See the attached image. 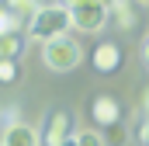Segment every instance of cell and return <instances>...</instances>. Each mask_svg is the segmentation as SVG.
<instances>
[{
	"mask_svg": "<svg viewBox=\"0 0 149 146\" xmlns=\"http://www.w3.org/2000/svg\"><path fill=\"white\" fill-rule=\"evenodd\" d=\"M42 63L49 66L52 73H70L83 63V49L80 42L70 35H56L49 42H42Z\"/></svg>",
	"mask_w": 149,
	"mask_h": 146,
	"instance_id": "2",
	"label": "cell"
},
{
	"mask_svg": "<svg viewBox=\"0 0 149 146\" xmlns=\"http://www.w3.org/2000/svg\"><path fill=\"white\" fill-rule=\"evenodd\" d=\"M73 136V115L70 111H52L42 129V146H63Z\"/></svg>",
	"mask_w": 149,
	"mask_h": 146,
	"instance_id": "4",
	"label": "cell"
},
{
	"mask_svg": "<svg viewBox=\"0 0 149 146\" xmlns=\"http://www.w3.org/2000/svg\"><path fill=\"white\" fill-rule=\"evenodd\" d=\"M24 49V32H10V35H0V59H17Z\"/></svg>",
	"mask_w": 149,
	"mask_h": 146,
	"instance_id": "9",
	"label": "cell"
},
{
	"mask_svg": "<svg viewBox=\"0 0 149 146\" xmlns=\"http://www.w3.org/2000/svg\"><path fill=\"white\" fill-rule=\"evenodd\" d=\"M73 28V21H70V7H63V4H42L35 11V18L28 21V38H35V42H49V38L56 35H66Z\"/></svg>",
	"mask_w": 149,
	"mask_h": 146,
	"instance_id": "1",
	"label": "cell"
},
{
	"mask_svg": "<svg viewBox=\"0 0 149 146\" xmlns=\"http://www.w3.org/2000/svg\"><path fill=\"white\" fill-rule=\"evenodd\" d=\"M0 143L3 146H42V132L28 122H14L10 129L0 132Z\"/></svg>",
	"mask_w": 149,
	"mask_h": 146,
	"instance_id": "5",
	"label": "cell"
},
{
	"mask_svg": "<svg viewBox=\"0 0 149 146\" xmlns=\"http://www.w3.org/2000/svg\"><path fill=\"white\" fill-rule=\"evenodd\" d=\"M90 63H94L97 73H114L121 66V49H118L114 42H101V45L90 52Z\"/></svg>",
	"mask_w": 149,
	"mask_h": 146,
	"instance_id": "7",
	"label": "cell"
},
{
	"mask_svg": "<svg viewBox=\"0 0 149 146\" xmlns=\"http://www.w3.org/2000/svg\"><path fill=\"white\" fill-rule=\"evenodd\" d=\"M142 111H146V115H149V87H146V91H142Z\"/></svg>",
	"mask_w": 149,
	"mask_h": 146,
	"instance_id": "17",
	"label": "cell"
},
{
	"mask_svg": "<svg viewBox=\"0 0 149 146\" xmlns=\"http://www.w3.org/2000/svg\"><path fill=\"white\" fill-rule=\"evenodd\" d=\"M142 56H146V63H149V38H146V45H142Z\"/></svg>",
	"mask_w": 149,
	"mask_h": 146,
	"instance_id": "19",
	"label": "cell"
},
{
	"mask_svg": "<svg viewBox=\"0 0 149 146\" xmlns=\"http://www.w3.org/2000/svg\"><path fill=\"white\" fill-rule=\"evenodd\" d=\"M135 4H149V0H135Z\"/></svg>",
	"mask_w": 149,
	"mask_h": 146,
	"instance_id": "20",
	"label": "cell"
},
{
	"mask_svg": "<svg viewBox=\"0 0 149 146\" xmlns=\"http://www.w3.org/2000/svg\"><path fill=\"white\" fill-rule=\"evenodd\" d=\"M101 4H111V0H101Z\"/></svg>",
	"mask_w": 149,
	"mask_h": 146,
	"instance_id": "21",
	"label": "cell"
},
{
	"mask_svg": "<svg viewBox=\"0 0 149 146\" xmlns=\"http://www.w3.org/2000/svg\"><path fill=\"white\" fill-rule=\"evenodd\" d=\"M63 7H80V4H87V0H59Z\"/></svg>",
	"mask_w": 149,
	"mask_h": 146,
	"instance_id": "18",
	"label": "cell"
},
{
	"mask_svg": "<svg viewBox=\"0 0 149 146\" xmlns=\"http://www.w3.org/2000/svg\"><path fill=\"white\" fill-rule=\"evenodd\" d=\"M0 146H3V143H0Z\"/></svg>",
	"mask_w": 149,
	"mask_h": 146,
	"instance_id": "22",
	"label": "cell"
},
{
	"mask_svg": "<svg viewBox=\"0 0 149 146\" xmlns=\"http://www.w3.org/2000/svg\"><path fill=\"white\" fill-rule=\"evenodd\" d=\"M63 146H104V136L94 132V129H80V132H73Z\"/></svg>",
	"mask_w": 149,
	"mask_h": 146,
	"instance_id": "11",
	"label": "cell"
},
{
	"mask_svg": "<svg viewBox=\"0 0 149 146\" xmlns=\"http://www.w3.org/2000/svg\"><path fill=\"white\" fill-rule=\"evenodd\" d=\"M70 21H73L76 32L94 35V32H101V28L108 25V4L87 0V4H80V7H70Z\"/></svg>",
	"mask_w": 149,
	"mask_h": 146,
	"instance_id": "3",
	"label": "cell"
},
{
	"mask_svg": "<svg viewBox=\"0 0 149 146\" xmlns=\"http://www.w3.org/2000/svg\"><path fill=\"white\" fill-rule=\"evenodd\" d=\"M28 21L21 14H14L10 7H0V35H10V32H24Z\"/></svg>",
	"mask_w": 149,
	"mask_h": 146,
	"instance_id": "10",
	"label": "cell"
},
{
	"mask_svg": "<svg viewBox=\"0 0 149 146\" xmlns=\"http://www.w3.org/2000/svg\"><path fill=\"white\" fill-rule=\"evenodd\" d=\"M108 18L114 21V28L132 32L135 28V0H111L108 4Z\"/></svg>",
	"mask_w": 149,
	"mask_h": 146,
	"instance_id": "8",
	"label": "cell"
},
{
	"mask_svg": "<svg viewBox=\"0 0 149 146\" xmlns=\"http://www.w3.org/2000/svg\"><path fill=\"white\" fill-rule=\"evenodd\" d=\"M139 139H142V146H149V118L142 122V129H139Z\"/></svg>",
	"mask_w": 149,
	"mask_h": 146,
	"instance_id": "16",
	"label": "cell"
},
{
	"mask_svg": "<svg viewBox=\"0 0 149 146\" xmlns=\"http://www.w3.org/2000/svg\"><path fill=\"white\" fill-rule=\"evenodd\" d=\"M14 122H21L17 105H0V132H3V129H10Z\"/></svg>",
	"mask_w": 149,
	"mask_h": 146,
	"instance_id": "15",
	"label": "cell"
},
{
	"mask_svg": "<svg viewBox=\"0 0 149 146\" xmlns=\"http://www.w3.org/2000/svg\"><path fill=\"white\" fill-rule=\"evenodd\" d=\"M128 143V125L125 122H114L104 129V146H125Z\"/></svg>",
	"mask_w": 149,
	"mask_h": 146,
	"instance_id": "12",
	"label": "cell"
},
{
	"mask_svg": "<svg viewBox=\"0 0 149 146\" xmlns=\"http://www.w3.org/2000/svg\"><path fill=\"white\" fill-rule=\"evenodd\" d=\"M17 77H21L17 59H0V84H17Z\"/></svg>",
	"mask_w": 149,
	"mask_h": 146,
	"instance_id": "14",
	"label": "cell"
},
{
	"mask_svg": "<svg viewBox=\"0 0 149 146\" xmlns=\"http://www.w3.org/2000/svg\"><path fill=\"white\" fill-rule=\"evenodd\" d=\"M3 7H10L14 14H21L24 21H31V18H35V11L42 7V4H38V0H7Z\"/></svg>",
	"mask_w": 149,
	"mask_h": 146,
	"instance_id": "13",
	"label": "cell"
},
{
	"mask_svg": "<svg viewBox=\"0 0 149 146\" xmlns=\"http://www.w3.org/2000/svg\"><path fill=\"white\" fill-rule=\"evenodd\" d=\"M90 115H94V122L101 129H108L114 122H121V105H118V98H111V94H97L94 105H90Z\"/></svg>",
	"mask_w": 149,
	"mask_h": 146,
	"instance_id": "6",
	"label": "cell"
}]
</instances>
